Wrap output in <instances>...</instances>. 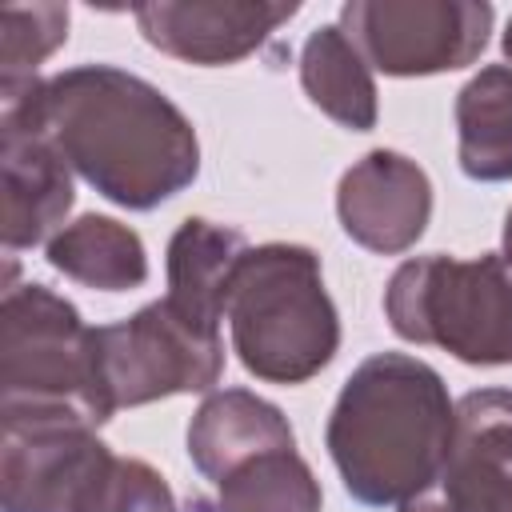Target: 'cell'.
Segmentation results:
<instances>
[{
    "mask_svg": "<svg viewBox=\"0 0 512 512\" xmlns=\"http://www.w3.org/2000/svg\"><path fill=\"white\" fill-rule=\"evenodd\" d=\"M296 444L288 416L248 388L212 392L188 424V456L204 480H220L256 452Z\"/></svg>",
    "mask_w": 512,
    "mask_h": 512,
    "instance_id": "cell-13",
    "label": "cell"
},
{
    "mask_svg": "<svg viewBox=\"0 0 512 512\" xmlns=\"http://www.w3.org/2000/svg\"><path fill=\"white\" fill-rule=\"evenodd\" d=\"M300 84L308 100L352 132H368L376 124V84L368 60L340 32V24L316 28L300 48Z\"/></svg>",
    "mask_w": 512,
    "mask_h": 512,
    "instance_id": "cell-18",
    "label": "cell"
},
{
    "mask_svg": "<svg viewBox=\"0 0 512 512\" xmlns=\"http://www.w3.org/2000/svg\"><path fill=\"white\" fill-rule=\"evenodd\" d=\"M112 412L96 328L44 284H8L0 308V416L100 428Z\"/></svg>",
    "mask_w": 512,
    "mask_h": 512,
    "instance_id": "cell-4",
    "label": "cell"
},
{
    "mask_svg": "<svg viewBox=\"0 0 512 512\" xmlns=\"http://www.w3.org/2000/svg\"><path fill=\"white\" fill-rule=\"evenodd\" d=\"M384 316L400 340L436 344L464 364H512V264L496 252L404 260L384 288Z\"/></svg>",
    "mask_w": 512,
    "mask_h": 512,
    "instance_id": "cell-5",
    "label": "cell"
},
{
    "mask_svg": "<svg viewBox=\"0 0 512 512\" xmlns=\"http://www.w3.org/2000/svg\"><path fill=\"white\" fill-rule=\"evenodd\" d=\"M244 252L248 240L240 228L188 216L168 240V300L188 316L220 328L228 308V288Z\"/></svg>",
    "mask_w": 512,
    "mask_h": 512,
    "instance_id": "cell-14",
    "label": "cell"
},
{
    "mask_svg": "<svg viewBox=\"0 0 512 512\" xmlns=\"http://www.w3.org/2000/svg\"><path fill=\"white\" fill-rule=\"evenodd\" d=\"M492 16L480 0H352L340 8V32L384 76H432L472 64Z\"/></svg>",
    "mask_w": 512,
    "mask_h": 512,
    "instance_id": "cell-7",
    "label": "cell"
},
{
    "mask_svg": "<svg viewBox=\"0 0 512 512\" xmlns=\"http://www.w3.org/2000/svg\"><path fill=\"white\" fill-rule=\"evenodd\" d=\"M452 428L456 404L440 372L408 352H376L344 380L324 440L348 496L388 508L440 480Z\"/></svg>",
    "mask_w": 512,
    "mask_h": 512,
    "instance_id": "cell-2",
    "label": "cell"
},
{
    "mask_svg": "<svg viewBox=\"0 0 512 512\" xmlns=\"http://www.w3.org/2000/svg\"><path fill=\"white\" fill-rule=\"evenodd\" d=\"M440 484L452 512H512V388H480L456 404Z\"/></svg>",
    "mask_w": 512,
    "mask_h": 512,
    "instance_id": "cell-11",
    "label": "cell"
},
{
    "mask_svg": "<svg viewBox=\"0 0 512 512\" xmlns=\"http://www.w3.org/2000/svg\"><path fill=\"white\" fill-rule=\"evenodd\" d=\"M0 116L28 120L104 200L148 212L200 172L192 120L144 76L80 64L48 80H0Z\"/></svg>",
    "mask_w": 512,
    "mask_h": 512,
    "instance_id": "cell-1",
    "label": "cell"
},
{
    "mask_svg": "<svg viewBox=\"0 0 512 512\" xmlns=\"http://www.w3.org/2000/svg\"><path fill=\"white\" fill-rule=\"evenodd\" d=\"M228 328L240 364L268 384L312 380L340 348V316L304 244L248 248L228 288Z\"/></svg>",
    "mask_w": 512,
    "mask_h": 512,
    "instance_id": "cell-3",
    "label": "cell"
},
{
    "mask_svg": "<svg viewBox=\"0 0 512 512\" xmlns=\"http://www.w3.org/2000/svg\"><path fill=\"white\" fill-rule=\"evenodd\" d=\"M504 260L512 264V208H508V216H504Z\"/></svg>",
    "mask_w": 512,
    "mask_h": 512,
    "instance_id": "cell-22",
    "label": "cell"
},
{
    "mask_svg": "<svg viewBox=\"0 0 512 512\" xmlns=\"http://www.w3.org/2000/svg\"><path fill=\"white\" fill-rule=\"evenodd\" d=\"M48 264L68 280L100 292H128L148 280L144 240L112 216H80L48 240Z\"/></svg>",
    "mask_w": 512,
    "mask_h": 512,
    "instance_id": "cell-15",
    "label": "cell"
},
{
    "mask_svg": "<svg viewBox=\"0 0 512 512\" xmlns=\"http://www.w3.org/2000/svg\"><path fill=\"white\" fill-rule=\"evenodd\" d=\"M96 360L112 408H136L176 392H208L224 372V340L216 324L164 296L96 328Z\"/></svg>",
    "mask_w": 512,
    "mask_h": 512,
    "instance_id": "cell-6",
    "label": "cell"
},
{
    "mask_svg": "<svg viewBox=\"0 0 512 512\" xmlns=\"http://www.w3.org/2000/svg\"><path fill=\"white\" fill-rule=\"evenodd\" d=\"M68 36V4H16L0 8V80L36 76V64L52 56Z\"/></svg>",
    "mask_w": 512,
    "mask_h": 512,
    "instance_id": "cell-19",
    "label": "cell"
},
{
    "mask_svg": "<svg viewBox=\"0 0 512 512\" xmlns=\"http://www.w3.org/2000/svg\"><path fill=\"white\" fill-rule=\"evenodd\" d=\"M504 56L512 60V20H508V28H504Z\"/></svg>",
    "mask_w": 512,
    "mask_h": 512,
    "instance_id": "cell-23",
    "label": "cell"
},
{
    "mask_svg": "<svg viewBox=\"0 0 512 512\" xmlns=\"http://www.w3.org/2000/svg\"><path fill=\"white\" fill-rule=\"evenodd\" d=\"M400 512H452L448 508V500L440 496V500H428V496H416V500H408V504H400Z\"/></svg>",
    "mask_w": 512,
    "mask_h": 512,
    "instance_id": "cell-21",
    "label": "cell"
},
{
    "mask_svg": "<svg viewBox=\"0 0 512 512\" xmlns=\"http://www.w3.org/2000/svg\"><path fill=\"white\" fill-rule=\"evenodd\" d=\"M324 496L308 460L288 448H268L216 480V500H188V512H320Z\"/></svg>",
    "mask_w": 512,
    "mask_h": 512,
    "instance_id": "cell-17",
    "label": "cell"
},
{
    "mask_svg": "<svg viewBox=\"0 0 512 512\" xmlns=\"http://www.w3.org/2000/svg\"><path fill=\"white\" fill-rule=\"evenodd\" d=\"M76 512H176V500L152 464L136 456H108Z\"/></svg>",
    "mask_w": 512,
    "mask_h": 512,
    "instance_id": "cell-20",
    "label": "cell"
},
{
    "mask_svg": "<svg viewBox=\"0 0 512 512\" xmlns=\"http://www.w3.org/2000/svg\"><path fill=\"white\" fill-rule=\"evenodd\" d=\"M0 164H4L0 236H4V252L12 256L20 248H36L52 240L76 192H72L68 160L28 120L0 116Z\"/></svg>",
    "mask_w": 512,
    "mask_h": 512,
    "instance_id": "cell-12",
    "label": "cell"
},
{
    "mask_svg": "<svg viewBox=\"0 0 512 512\" xmlns=\"http://www.w3.org/2000/svg\"><path fill=\"white\" fill-rule=\"evenodd\" d=\"M108 456L96 428L80 420H4V512H76Z\"/></svg>",
    "mask_w": 512,
    "mask_h": 512,
    "instance_id": "cell-8",
    "label": "cell"
},
{
    "mask_svg": "<svg viewBox=\"0 0 512 512\" xmlns=\"http://www.w3.org/2000/svg\"><path fill=\"white\" fill-rule=\"evenodd\" d=\"M336 216L360 248L396 256L424 236L432 216V184L416 160L376 148L340 176Z\"/></svg>",
    "mask_w": 512,
    "mask_h": 512,
    "instance_id": "cell-10",
    "label": "cell"
},
{
    "mask_svg": "<svg viewBox=\"0 0 512 512\" xmlns=\"http://www.w3.org/2000/svg\"><path fill=\"white\" fill-rule=\"evenodd\" d=\"M296 12L300 4L268 0H156L132 8L152 48L204 68L244 60Z\"/></svg>",
    "mask_w": 512,
    "mask_h": 512,
    "instance_id": "cell-9",
    "label": "cell"
},
{
    "mask_svg": "<svg viewBox=\"0 0 512 512\" xmlns=\"http://www.w3.org/2000/svg\"><path fill=\"white\" fill-rule=\"evenodd\" d=\"M456 156L464 176L512 180V68L488 64L456 92Z\"/></svg>",
    "mask_w": 512,
    "mask_h": 512,
    "instance_id": "cell-16",
    "label": "cell"
}]
</instances>
